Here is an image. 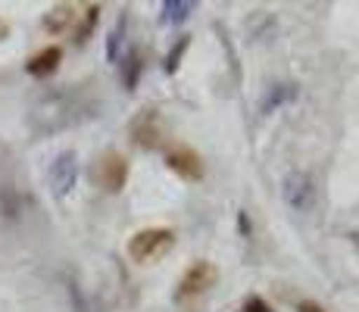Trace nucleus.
Segmentation results:
<instances>
[{
    "mask_svg": "<svg viewBox=\"0 0 359 312\" xmlns=\"http://www.w3.org/2000/svg\"><path fill=\"white\" fill-rule=\"evenodd\" d=\"M175 247V228L154 225V228H141L128 238V256L137 266H150V262L163 259L169 250Z\"/></svg>",
    "mask_w": 359,
    "mask_h": 312,
    "instance_id": "obj_1",
    "label": "nucleus"
},
{
    "mask_svg": "<svg viewBox=\"0 0 359 312\" xmlns=\"http://www.w3.org/2000/svg\"><path fill=\"white\" fill-rule=\"evenodd\" d=\"M281 197L294 212H313L319 203V182L309 169H291L281 178Z\"/></svg>",
    "mask_w": 359,
    "mask_h": 312,
    "instance_id": "obj_2",
    "label": "nucleus"
},
{
    "mask_svg": "<svg viewBox=\"0 0 359 312\" xmlns=\"http://www.w3.org/2000/svg\"><path fill=\"white\" fill-rule=\"evenodd\" d=\"M163 163L165 169H172L178 178H184V182H203L206 175V165H203V156L197 154L191 144L184 141H169L163 147Z\"/></svg>",
    "mask_w": 359,
    "mask_h": 312,
    "instance_id": "obj_3",
    "label": "nucleus"
},
{
    "mask_svg": "<svg viewBox=\"0 0 359 312\" xmlns=\"http://www.w3.org/2000/svg\"><path fill=\"white\" fill-rule=\"evenodd\" d=\"M216 278H219L216 266L206 262V259H197L182 272V278H178L175 294L172 297H175V303H191V300H197V297H203L206 290L216 284Z\"/></svg>",
    "mask_w": 359,
    "mask_h": 312,
    "instance_id": "obj_4",
    "label": "nucleus"
},
{
    "mask_svg": "<svg viewBox=\"0 0 359 312\" xmlns=\"http://www.w3.org/2000/svg\"><path fill=\"white\" fill-rule=\"evenodd\" d=\"M128 137H131V144H135V147H141V150L165 147V131H163L160 113H156L154 107L141 109V113L128 122Z\"/></svg>",
    "mask_w": 359,
    "mask_h": 312,
    "instance_id": "obj_5",
    "label": "nucleus"
},
{
    "mask_svg": "<svg viewBox=\"0 0 359 312\" xmlns=\"http://www.w3.org/2000/svg\"><path fill=\"white\" fill-rule=\"evenodd\" d=\"M94 182H97L100 191L119 194L122 187L128 184V159L122 156L119 150H107V154H100L97 163H94Z\"/></svg>",
    "mask_w": 359,
    "mask_h": 312,
    "instance_id": "obj_6",
    "label": "nucleus"
},
{
    "mask_svg": "<svg viewBox=\"0 0 359 312\" xmlns=\"http://www.w3.org/2000/svg\"><path fill=\"white\" fill-rule=\"evenodd\" d=\"M47 182H50V191L57 197L72 194L75 182H79V156H75V150H66V154H60L53 159L50 172H47Z\"/></svg>",
    "mask_w": 359,
    "mask_h": 312,
    "instance_id": "obj_7",
    "label": "nucleus"
},
{
    "mask_svg": "<svg viewBox=\"0 0 359 312\" xmlns=\"http://www.w3.org/2000/svg\"><path fill=\"white\" fill-rule=\"evenodd\" d=\"M60 62H63V50L57 44H50V47H41L38 53H32L29 62H25V72L32 79H50L60 69Z\"/></svg>",
    "mask_w": 359,
    "mask_h": 312,
    "instance_id": "obj_8",
    "label": "nucleus"
},
{
    "mask_svg": "<svg viewBox=\"0 0 359 312\" xmlns=\"http://www.w3.org/2000/svg\"><path fill=\"white\" fill-rule=\"evenodd\" d=\"M79 16H81V6L79 4H57L44 16V32H50V34L75 32V25H79Z\"/></svg>",
    "mask_w": 359,
    "mask_h": 312,
    "instance_id": "obj_9",
    "label": "nucleus"
},
{
    "mask_svg": "<svg viewBox=\"0 0 359 312\" xmlns=\"http://www.w3.org/2000/svg\"><path fill=\"white\" fill-rule=\"evenodd\" d=\"M119 75H122V85H126V91H135V85H137V79H141V72H144V57H141V50H131L122 57L119 62Z\"/></svg>",
    "mask_w": 359,
    "mask_h": 312,
    "instance_id": "obj_10",
    "label": "nucleus"
},
{
    "mask_svg": "<svg viewBox=\"0 0 359 312\" xmlns=\"http://www.w3.org/2000/svg\"><path fill=\"white\" fill-rule=\"evenodd\" d=\"M97 22H100V4L81 6L79 25H75V32H72V41H75V44H85V41L94 34V29H97Z\"/></svg>",
    "mask_w": 359,
    "mask_h": 312,
    "instance_id": "obj_11",
    "label": "nucleus"
},
{
    "mask_svg": "<svg viewBox=\"0 0 359 312\" xmlns=\"http://www.w3.org/2000/svg\"><path fill=\"white\" fill-rule=\"evenodd\" d=\"M294 97H297V88H294V85H272V88H269V94L259 100V113H262V116L275 113L278 107L291 103Z\"/></svg>",
    "mask_w": 359,
    "mask_h": 312,
    "instance_id": "obj_12",
    "label": "nucleus"
},
{
    "mask_svg": "<svg viewBox=\"0 0 359 312\" xmlns=\"http://www.w3.org/2000/svg\"><path fill=\"white\" fill-rule=\"evenodd\" d=\"M191 13H194V4H188V0H165L160 6V22L163 25H182V22H188Z\"/></svg>",
    "mask_w": 359,
    "mask_h": 312,
    "instance_id": "obj_13",
    "label": "nucleus"
},
{
    "mask_svg": "<svg viewBox=\"0 0 359 312\" xmlns=\"http://www.w3.org/2000/svg\"><path fill=\"white\" fill-rule=\"evenodd\" d=\"M191 47V34H182V38L172 44V50L165 53V62H163V69H165V75H175L178 72V66H182V60H184V50Z\"/></svg>",
    "mask_w": 359,
    "mask_h": 312,
    "instance_id": "obj_14",
    "label": "nucleus"
},
{
    "mask_svg": "<svg viewBox=\"0 0 359 312\" xmlns=\"http://www.w3.org/2000/svg\"><path fill=\"white\" fill-rule=\"evenodd\" d=\"M241 312H275V309L269 306V303L262 300V297L253 294V297H247V303H244V309H241Z\"/></svg>",
    "mask_w": 359,
    "mask_h": 312,
    "instance_id": "obj_15",
    "label": "nucleus"
},
{
    "mask_svg": "<svg viewBox=\"0 0 359 312\" xmlns=\"http://www.w3.org/2000/svg\"><path fill=\"white\" fill-rule=\"evenodd\" d=\"M297 312H325V309H322L316 300H300L297 303Z\"/></svg>",
    "mask_w": 359,
    "mask_h": 312,
    "instance_id": "obj_16",
    "label": "nucleus"
},
{
    "mask_svg": "<svg viewBox=\"0 0 359 312\" xmlns=\"http://www.w3.org/2000/svg\"><path fill=\"white\" fill-rule=\"evenodd\" d=\"M6 34H10V22H6V19H0V41H4Z\"/></svg>",
    "mask_w": 359,
    "mask_h": 312,
    "instance_id": "obj_17",
    "label": "nucleus"
}]
</instances>
